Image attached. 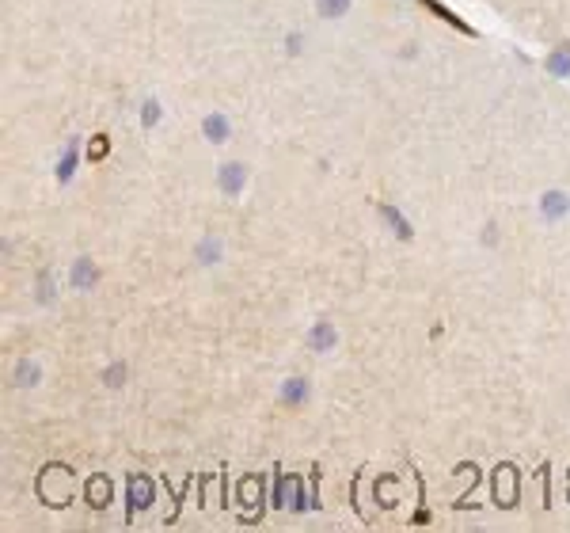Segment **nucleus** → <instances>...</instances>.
<instances>
[{"instance_id":"obj_7","label":"nucleus","mask_w":570,"mask_h":533,"mask_svg":"<svg viewBox=\"0 0 570 533\" xmlns=\"http://www.w3.org/2000/svg\"><path fill=\"white\" fill-rule=\"evenodd\" d=\"M194 260H198V266H217L225 260V240L217 237V232H206V237L194 244Z\"/></svg>"},{"instance_id":"obj_10","label":"nucleus","mask_w":570,"mask_h":533,"mask_svg":"<svg viewBox=\"0 0 570 533\" xmlns=\"http://www.w3.org/2000/svg\"><path fill=\"white\" fill-rule=\"evenodd\" d=\"M76 157H80V145L69 141L61 149V157H57V183H69L72 172H76Z\"/></svg>"},{"instance_id":"obj_18","label":"nucleus","mask_w":570,"mask_h":533,"mask_svg":"<svg viewBox=\"0 0 570 533\" xmlns=\"http://www.w3.org/2000/svg\"><path fill=\"white\" fill-rule=\"evenodd\" d=\"M479 244H483V248H494V244H498V221H487V225H483V237H479Z\"/></svg>"},{"instance_id":"obj_11","label":"nucleus","mask_w":570,"mask_h":533,"mask_svg":"<svg viewBox=\"0 0 570 533\" xmlns=\"http://www.w3.org/2000/svg\"><path fill=\"white\" fill-rule=\"evenodd\" d=\"M544 69H548L555 80H567L570 77V50H563V46H559V50H551L548 58H544Z\"/></svg>"},{"instance_id":"obj_14","label":"nucleus","mask_w":570,"mask_h":533,"mask_svg":"<svg viewBox=\"0 0 570 533\" xmlns=\"http://www.w3.org/2000/svg\"><path fill=\"white\" fill-rule=\"evenodd\" d=\"M380 217H384V221H388V225H392V229H396V237H399V240H411V225H407L403 217H399V209H396V206H388V202H380Z\"/></svg>"},{"instance_id":"obj_9","label":"nucleus","mask_w":570,"mask_h":533,"mask_svg":"<svg viewBox=\"0 0 570 533\" xmlns=\"http://www.w3.org/2000/svg\"><path fill=\"white\" fill-rule=\"evenodd\" d=\"M38 381H42V366H38L35 358H19L12 366V385L15 389H35Z\"/></svg>"},{"instance_id":"obj_6","label":"nucleus","mask_w":570,"mask_h":533,"mask_svg":"<svg viewBox=\"0 0 570 533\" xmlns=\"http://www.w3.org/2000/svg\"><path fill=\"white\" fill-rule=\"evenodd\" d=\"M278 400L285 408H304V404L312 400V381H308V377H289V381H282Z\"/></svg>"},{"instance_id":"obj_17","label":"nucleus","mask_w":570,"mask_h":533,"mask_svg":"<svg viewBox=\"0 0 570 533\" xmlns=\"http://www.w3.org/2000/svg\"><path fill=\"white\" fill-rule=\"evenodd\" d=\"M285 54H289V58L304 54V35H300V31H289V35H285Z\"/></svg>"},{"instance_id":"obj_2","label":"nucleus","mask_w":570,"mask_h":533,"mask_svg":"<svg viewBox=\"0 0 570 533\" xmlns=\"http://www.w3.org/2000/svg\"><path fill=\"white\" fill-rule=\"evenodd\" d=\"M536 209H540V221L559 225L563 217H570V195H567V191H559V187H551V191H544V195H540Z\"/></svg>"},{"instance_id":"obj_12","label":"nucleus","mask_w":570,"mask_h":533,"mask_svg":"<svg viewBox=\"0 0 570 533\" xmlns=\"http://www.w3.org/2000/svg\"><path fill=\"white\" fill-rule=\"evenodd\" d=\"M35 301L38 305H54L57 301V282H54L50 271H38V278H35Z\"/></svg>"},{"instance_id":"obj_16","label":"nucleus","mask_w":570,"mask_h":533,"mask_svg":"<svg viewBox=\"0 0 570 533\" xmlns=\"http://www.w3.org/2000/svg\"><path fill=\"white\" fill-rule=\"evenodd\" d=\"M160 118H164V107H160V100H152V95H149V100L141 103V126H145V130H152Z\"/></svg>"},{"instance_id":"obj_5","label":"nucleus","mask_w":570,"mask_h":533,"mask_svg":"<svg viewBox=\"0 0 570 533\" xmlns=\"http://www.w3.org/2000/svg\"><path fill=\"white\" fill-rule=\"evenodd\" d=\"M339 347V332L331 320H316L312 328H308V351L312 354H331Z\"/></svg>"},{"instance_id":"obj_13","label":"nucleus","mask_w":570,"mask_h":533,"mask_svg":"<svg viewBox=\"0 0 570 533\" xmlns=\"http://www.w3.org/2000/svg\"><path fill=\"white\" fill-rule=\"evenodd\" d=\"M350 4H354V0H316V15H320V19H342V15L350 12Z\"/></svg>"},{"instance_id":"obj_4","label":"nucleus","mask_w":570,"mask_h":533,"mask_svg":"<svg viewBox=\"0 0 570 533\" xmlns=\"http://www.w3.org/2000/svg\"><path fill=\"white\" fill-rule=\"evenodd\" d=\"M126 495H129V507H133V511H149V507L156 503V488H152V480H149L145 472L129 476Z\"/></svg>"},{"instance_id":"obj_15","label":"nucleus","mask_w":570,"mask_h":533,"mask_svg":"<svg viewBox=\"0 0 570 533\" xmlns=\"http://www.w3.org/2000/svg\"><path fill=\"white\" fill-rule=\"evenodd\" d=\"M126 377H129V366L126 362H111L107 369H103V385H107V389H122V385H126Z\"/></svg>"},{"instance_id":"obj_8","label":"nucleus","mask_w":570,"mask_h":533,"mask_svg":"<svg viewBox=\"0 0 570 533\" xmlns=\"http://www.w3.org/2000/svg\"><path fill=\"white\" fill-rule=\"evenodd\" d=\"M228 134H232V126H228V115H221V111H209V115L202 118V137H206L209 145H225Z\"/></svg>"},{"instance_id":"obj_3","label":"nucleus","mask_w":570,"mask_h":533,"mask_svg":"<svg viewBox=\"0 0 570 533\" xmlns=\"http://www.w3.org/2000/svg\"><path fill=\"white\" fill-rule=\"evenodd\" d=\"M69 286L76 289V294H88V289H95V286H99V263L88 260V255H80V260L69 266Z\"/></svg>"},{"instance_id":"obj_1","label":"nucleus","mask_w":570,"mask_h":533,"mask_svg":"<svg viewBox=\"0 0 570 533\" xmlns=\"http://www.w3.org/2000/svg\"><path fill=\"white\" fill-rule=\"evenodd\" d=\"M247 180H251V172L243 160H228V164L217 168V187H221V195H228V198H240Z\"/></svg>"}]
</instances>
